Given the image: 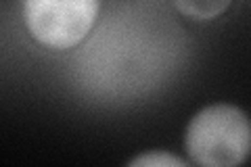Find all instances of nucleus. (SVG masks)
<instances>
[{
  "instance_id": "2",
  "label": "nucleus",
  "mask_w": 251,
  "mask_h": 167,
  "mask_svg": "<svg viewBox=\"0 0 251 167\" xmlns=\"http://www.w3.org/2000/svg\"><path fill=\"white\" fill-rule=\"evenodd\" d=\"M100 0H23L27 34L49 50H72L92 31Z\"/></svg>"
},
{
  "instance_id": "4",
  "label": "nucleus",
  "mask_w": 251,
  "mask_h": 167,
  "mask_svg": "<svg viewBox=\"0 0 251 167\" xmlns=\"http://www.w3.org/2000/svg\"><path fill=\"white\" fill-rule=\"evenodd\" d=\"M191 161H184L172 153H166V150H153V153H143L138 157H132L128 165L132 167H186Z\"/></svg>"
},
{
  "instance_id": "3",
  "label": "nucleus",
  "mask_w": 251,
  "mask_h": 167,
  "mask_svg": "<svg viewBox=\"0 0 251 167\" xmlns=\"http://www.w3.org/2000/svg\"><path fill=\"white\" fill-rule=\"evenodd\" d=\"M232 0H174V6L184 17L195 21H211L224 15Z\"/></svg>"
},
{
  "instance_id": "1",
  "label": "nucleus",
  "mask_w": 251,
  "mask_h": 167,
  "mask_svg": "<svg viewBox=\"0 0 251 167\" xmlns=\"http://www.w3.org/2000/svg\"><path fill=\"white\" fill-rule=\"evenodd\" d=\"M188 161L203 167H237L251 157V117L230 102L197 111L184 130Z\"/></svg>"
}]
</instances>
